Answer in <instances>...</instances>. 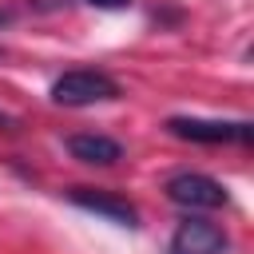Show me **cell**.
<instances>
[{"instance_id": "7", "label": "cell", "mask_w": 254, "mask_h": 254, "mask_svg": "<svg viewBox=\"0 0 254 254\" xmlns=\"http://www.w3.org/2000/svg\"><path fill=\"white\" fill-rule=\"evenodd\" d=\"M83 4H91V8H103V12H119V8H127L131 0H83Z\"/></svg>"}, {"instance_id": "8", "label": "cell", "mask_w": 254, "mask_h": 254, "mask_svg": "<svg viewBox=\"0 0 254 254\" xmlns=\"http://www.w3.org/2000/svg\"><path fill=\"white\" fill-rule=\"evenodd\" d=\"M0 127H16V115H4L0 111Z\"/></svg>"}, {"instance_id": "1", "label": "cell", "mask_w": 254, "mask_h": 254, "mask_svg": "<svg viewBox=\"0 0 254 254\" xmlns=\"http://www.w3.org/2000/svg\"><path fill=\"white\" fill-rule=\"evenodd\" d=\"M119 95H123V87L99 67H67L48 87V99L56 107H95V103H111Z\"/></svg>"}, {"instance_id": "4", "label": "cell", "mask_w": 254, "mask_h": 254, "mask_svg": "<svg viewBox=\"0 0 254 254\" xmlns=\"http://www.w3.org/2000/svg\"><path fill=\"white\" fill-rule=\"evenodd\" d=\"M67 202L79 206V210H87V214H99V218H107V222H115V226H123V230H139V206H135L131 198L115 194V190L71 187V190H67Z\"/></svg>"}, {"instance_id": "9", "label": "cell", "mask_w": 254, "mask_h": 254, "mask_svg": "<svg viewBox=\"0 0 254 254\" xmlns=\"http://www.w3.org/2000/svg\"><path fill=\"white\" fill-rule=\"evenodd\" d=\"M4 24H12V12H8V8H0V28H4Z\"/></svg>"}, {"instance_id": "3", "label": "cell", "mask_w": 254, "mask_h": 254, "mask_svg": "<svg viewBox=\"0 0 254 254\" xmlns=\"http://www.w3.org/2000/svg\"><path fill=\"white\" fill-rule=\"evenodd\" d=\"M167 131L175 139H187V143H238L246 147L250 143V119H202V115H171L167 119Z\"/></svg>"}, {"instance_id": "2", "label": "cell", "mask_w": 254, "mask_h": 254, "mask_svg": "<svg viewBox=\"0 0 254 254\" xmlns=\"http://www.w3.org/2000/svg\"><path fill=\"white\" fill-rule=\"evenodd\" d=\"M163 190H167V198L175 206H183L190 214L194 210H222V206H230V190L218 179L202 175V171H179V175H171L163 183Z\"/></svg>"}, {"instance_id": "6", "label": "cell", "mask_w": 254, "mask_h": 254, "mask_svg": "<svg viewBox=\"0 0 254 254\" xmlns=\"http://www.w3.org/2000/svg\"><path fill=\"white\" fill-rule=\"evenodd\" d=\"M67 155L87 167H115L123 159V143L111 135H99V131H75V135H67Z\"/></svg>"}, {"instance_id": "5", "label": "cell", "mask_w": 254, "mask_h": 254, "mask_svg": "<svg viewBox=\"0 0 254 254\" xmlns=\"http://www.w3.org/2000/svg\"><path fill=\"white\" fill-rule=\"evenodd\" d=\"M226 246H230V238H226V230L218 222L187 214L175 226V234L167 242V254H226Z\"/></svg>"}]
</instances>
